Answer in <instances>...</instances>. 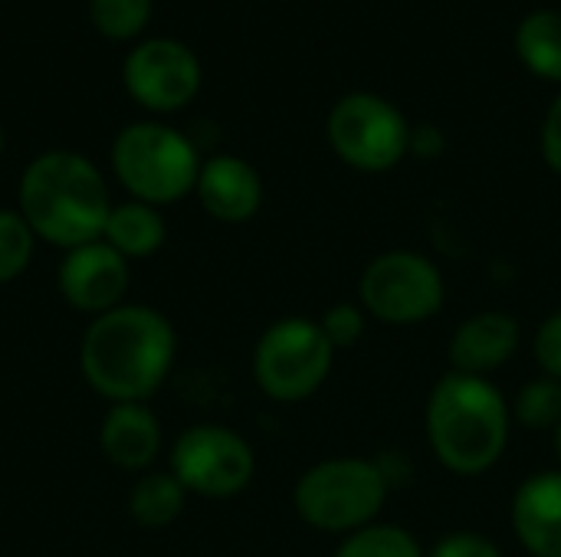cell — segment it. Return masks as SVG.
<instances>
[{
  "instance_id": "f1b7e54d",
  "label": "cell",
  "mask_w": 561,
  "mask_h": 557,
  "mask_svg": "<svg viewBox=\"0 0 561 557\" xmlns=\"http://www.w3.org/2000/svg\"><path fill=\"white\" fill-rule=\"evenodd\" d=\"M0 151H3V128H0Z\"/></svg>"
},
{
  "instance_id": "d6986e66",
  "label": "cell",
  "mask_w": 561,
  "mask_h": 557,
  "mask_svg": "<svg viewBox=\"0 0 561 557\" xmlns=\"http://www.w3.org/2000/svg\"><path fill=\"white\" fill-rule=\"evenodd\" d=\"M332 557H427V548L401 525L375 522L342 538Z\"/></svg>"
},
{
  "instance_id": "9c48e42d",
  "label": "cell",
  "mask_w": 561,
  "mask_h": 557,
  "mask_svg": "<svg viewBox=\"0 0 561 557\" xmlns=\"http://www.w3.org/2000/svg\"><path fill=\"white\" fill-rule=\"evenodd\" d=\"M168 473L184 486L187 496L233 499L253 483L256 453L237 430L197 423L174 440Z\"/></svg>"
},
{
  "instance_id": "44dd1931",
  "label": "cell",
  "mask_w": 561,
  "mask_h": 557,
  "mask_svg": "<svg viewBox=\"0 0 561 557\" xmlns=\"http://www.w3.org/2000/svg\"><path fill=\"white\" fill-rule=\"evenodd\" d=\"M36 236L20 210H0V286L20 279L33 259Z\"/></svg>"
},
{
  "instance_id": "cb8c5ba5",
  "label": "cell",
  "mask_w": 561,
  "mask_h": 557,
  "mask_svg": "<svg viewBox=\"0 0 561 557\" xmlns=\"http://www.w3.org/2000/svg\"><path fill=\"white\" fill-rule=\"evenodd\" d=\"M533 358L546 378L561 381V309L549 312L533 338Z\"/></svg>"
},
{
  "instance_id": "d4e9b609",
  "label": "cell",
  "mask_w": 561,
  "mask_h": 557,
  "mask_svg": "<svg viewBox=\"0 0 561 557\" xmlns=\"http://www.w3.org/2000/svg\"><path fill=\"white\" fill-rule=\"evenodd\" d=\"M427 557H503V548L480 532H450L434 542Z\"/></svg>"
},
{
  "instance_id": "8fae6325",
  "label": "cell",
  "mask_w": 561,
  "mask_h": 557,
  "mask_svg": "<svg viewBox=\"0 0 561 557\" xmlns=\"http://www.w3.org/2000/svg\"><path fill=\"white\" fill-rule=\"evenodd\" d=\"M56 282L69 309L95 318L125 302V292L131 286V266L105 240H92L85 246L66 250Z\"/></svg>"
},
{
  "instance_id": "ac0fdd59",
  "label": "cell",
  "mask_w": 561,
  "mask_h": 557,
  "mask_svg": "<svg viewBox=\"0 0 561 557\" xmlns=\"http://www.w3.org/2000/svg\"><path fill=\"white\" fill-rule=\"evenodd\" d=\"M516 53L533 76L561 82V10L542 7L526 13L516 26Z\"/></svg>"
},
{
  "instance_id": "ba28073f",
  "label": "cell",
  "mask_w": 561,
  "mask_h": 557,
  "mask_svg": "<svg viewBox=\"0 0 561 557\" xmlns=\"http://www.w3.org/2000/svg\"><path fill=\"white\" fill-rule=\"evenodd\" d=\"M325 138L339 161L362 174L394 171L411 154V121L375 92L342 95L325 118Z\"/></svg>"
},
{
  "instance_id": "4fadbf2b",
  "label": "cell",
  "mask_w": 561,
  "mask_h": 557,
  "mask_svg": "<svg viewBox=\"0 0 561 557\" xmlns=\"http://www.w3.org/2000/svg\"><path fill=\"white\" fill-rule=\"evenodd\" d=\"M510 522L529 557H561V469H542L519 483Z\"/></svg>"
},
{
  "instance_id": "3957f363",
  "label": "cell",
  "mask_w": 561,
  "mask_h": 557,
  "mask_svg": "<svg viewBox=\"0 0 561 557\" xmlns=\"http://www.w3.org/2000/svg\"><path fill=\"white\" fill-rule=\"evenodd\" d=\"M16 200L33 236L62 253L102 240L112 213L99 167L76 151H46L33 158L20 177Z\"/></svg>"
},
{
  "instance_id": "4316f807",
  "label": "cell",
  "mask_w": 561,
  "mask_h": 557,
  "mask_svg": "<svg viewBox=\"0 0 561 557\" xmlns=\"http://www.w3.org/2000/svg\"><path fill=\"white\" fill-rule=\"evenodd\" d=\"M440 151H444V135H440V128H434V125L411 128V154L437 158Z\"/></svg>"
},
{
  "instance_id": "8992f818",
  "label": "cell",
  "mask_w": 561,
  "mask_h": 557,
  "mask_svg": "<svg viewBox=\"0 0 561 557\" xmlns=\"http://www.w3.org/2000/svg\"><path fill=\"white\" fill-rule=\"evenodd\" d=\"M335 364L319 318L286 315L273 322L253 348V381L276 404H302L316 397Z\"/></svg>"
},
{
  "instance_id": "83f0119b",
  "label": "cell",
  "mask_w": 561,
  "mask_h": 557,
  "mask_svg": "<svg viewBox=\"0 0 561 557\" xmlns=\"http://www.w3.org/2000/svg\"><path fill=\"white\" fill-rule=\"evenodd\" d=\"M552 440H556V460H559V469H561V423L552 430Z\"/></svg>"
},
{
  "instance_id": "5b68a950",
  "label": "cell",
  "mask_w": 561,
  "mask_h": 557,
  "mask_svg": "<svg viewBox=\"0 0 561 557\" xmlns=\"http://www.w3.org/2000/svg\"><path fill=\"white\" fill-rule=\"evenodd\" d=\"M197 148L174 128L138 121L118 131L112 144V167L118 184L141 204L168 207L194 194L201 174Z\"/></svg>"
},
{
  "instance_id": "7c38bea8",
  "label": "cell",
  "mask_w": 561,
  "mask_h": 557,
  "mask_svg": "<svg viewBox=\"0 0 561 557\" xmlns=\"http://www.w3.org/2000/svg\"><path fill=\"white\" fill-rule=\"evenodd\" d=\"M519 345H523L519 322L510 312L486 309V312L467 315L457 325L447 345V361H450V371L457 374L490 378L516 358Z\"/></svg>"
},
{
  "instance_id": "ffe728a7",
  "label": "cell",
  "mask_w": 561,
  "mask_h": 557,
  "mask_svg": "<svg viewBox=\"0 0 561 557\" xmlns=\"http://www.w3.org/2000/svg\"><path fill=\"white\" fill-rule=\"evenodd\" d=\"M510 410H513V423H519L523 430L552 433L561 423V381L546 374L526 381L516 391Z\"/></svg>"
},
{
  "instance_id": "277c9868",
  "label": "cell",
  "mask_w": 561,
  "mask_h": 557,
  "mask_svg": "<svg viewBox=\"0 0 561 557\" xmlns=\"http://www.w3.org/2000/svg\"><path fill=\"white\" fill-rule=\"evenodd\" d=\"M391 483L375 460L332 456L309 466L293 486L296 515L322 535H352L381 519Z\"/></svg>"
},
{
  "instance_id": "603a6c76",
  "label": "cell",
  "mask_w": 561,
  "mask_h": 557,
  "mask_svg": "<svg viewBox=\"0 0 561 557\" xmlns=\"http://www.w3.org/2000/svg\"><path fill=\"white\" fill-rule=\"evenodd\" d=\"M319 328L325 332L329 345H332L335 355H339V351L355 348V345L365 338V332H368V315H365V309H362L358 302H335V305H329V309L319 315Z\"/></svg>"
},
{
  "instance_id": "2e32d148",
  "label": "cell",
  "mask_w": 561,
  "mask_h": 557,
  "mask_svg": "<svg viewBox=\"0 0 561 557\" xmlns=\"http://www.w3.org/2000/svg\"><path fill=\"white\" fill-rule=\"evenodd\" d=\"M102 240L115 253H122L128 263L131 259H148L164 246L168 223H164L158 207L141 204V200H128V204L112 207V213L105 220V230H102Z\"/></svg>"
},
{
  "instance_id": "9a60e30c",
  "label": "cell",
  "mask_w": 561,
  "mask_h": 557,
  "mask_svg": "<svg viewBox=\"0 0 561 557\" xmlns=\"http://www.w3.org/2000/svg\"><path fill=\"white\" fill-rule=\"evenodd\" d=\"M102 456L125 473H148L161 453V423L148 404H108L99 427Z\"/></svg>"
},
{
  "instance_id": "7402d4cb",
  "label": "cell",
  "mask_w": 561,
  "mask_h": 557,
  "mask_svg": "<svg viewBox=\"0 0 561 557\" xmlns=\"http://www.w3.org/2000/svg\"><path fill=\"white\" fill-rule=\"evenodd\" d=\"M151 16V0H92V23L108 39H128L141 33Z\"/></svg>"
},
{
  "instance_id": "7a4b0ae2",
  "label": "cell",
  "mask_w": 561,
  "mask_h": 557,
  "mask_svg": "<svg viewBox=\"0 0 561 557\" xmlns=\"http://www.w3.org/2000/svg\"><path fill=\"white\" fill-rule=\"evenodd\" d=\"M424 433L447 473L483 476L510 446L513 410L490 378L447 371L427 394Z\"/></svg>"
},
{
  "instance_id": "30bf717a",
  "label": "cell",
  "mask_w": 561,
  "mask_h": 557,
  "mask_svg": "<svg viewBox=\"0 0 561 557\" xmlns=\"http://www.w3.org/2000/svg\"><path fill=\"white\" fill-rule=\"evenodd\" d=\"M131 98L151 112H178L201 89V62L178 39H148L125 59Z\"/></svg>"
},
{
  "instance_id": "5bb4252c",
  "label": "cell",
  "mask_w": 561,
  "mask_h": 557,
  "mask_svg": "<svg viewBox=\"0 0 561 557\" xmlns=\"http://www.w3.org/2000/svg\"><path fill=\"white\" fill-rule=\"evenodd\" d=\"M194 194L220 223H247L263 207V181L256 167L237 154H217L204 161Z\"/></svg>"
},
{
  "instance_id": "484cf974",
  "label": "cell",
  "mask_w": 561,
  "mask_h": 557,
  "mask_svg": "<svg viewBox=\"0 0 561 557\" xmlns=\"http://www.w3.org/2000/svg\"><path fill=\"white\" fill-rule=\"evenodd\" d=\"M542 158L561 177V92L556 95V102L549 105L546 121H542Z\"/></svg>"
},
{
  "instance_id": "e0dca14e",
  "label": "cell",
  "mask_w": 561,
  "mask_h": 557,
  "mask_svg": "<svg viewBox=\"0 0 561 557\" xmlns=\"http://www.w3.org/2000/svg\"><path fill=\"white\" fill-rule=\"evenodd\" d=\"M184 506H187V492L168 469L141 473L128 492V515L135 519V525L148 532L171 529L181 519Z\"/></svg>"
},
{
  "instance_id": "6da1fadb",
  "label": "cell",
  "mask_w": 561,
  "mask_h": 557,
  "mask_svg": "<svg viewBox=\"0 0 561 557\" xmlns=\"http://www.w3.org/2000/svg\"><path fill=\"white\" fill-rule=\"evenodd\" d=\"M178 358V332L151 305L122 302L95 315L79 345L85 384L108 404H148Z\"/></svg>"
},
{
  "instance_id": "52a82bcc",
  "label": "cell",
  "mask_w": 561,
  "mask_h": 557,
  "mask_svg": "<svg viewBox=\"0 0 561 557\" xmlns=\"http://www.w3.org/2000/svg\"><path fill=\"white\" fill-rule=\"evenodd\" d=\"M447 302L440 266L414 250H388L368 259L358 279V305L388 328H414L431 322Z\"/></svg>"
}]
</instances>
